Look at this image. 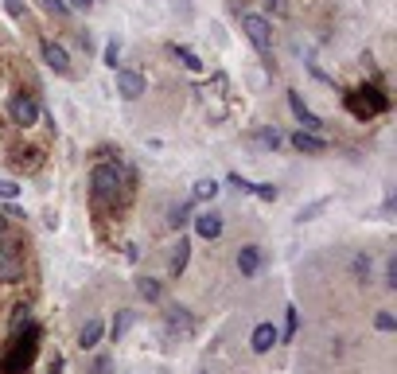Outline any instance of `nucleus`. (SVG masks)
<instances>
[{"mask_svg": "<svg viewBox=\"0 0 397 374\" xmlns=\"http://www.w3.org/2000/svg\"><path fill=\"white\" fill-rule=\"evenodd\" d=\"M90 191H94L97 203L117 199V191H121V168H113V164H97V168L90 172Z\"/></svg>", "mask_w": 397, "mask_h": 374, "instance_id": "nucleus-1", "label": "nucleus"}, {"mask_svg": "<svg viewBox=\"0 0 397 374\" xmlns=\"http://www.w3.org/2000/svg\"><path fill=\"white\" fill-rule=\"evenodd\" d=\"M31 359H36V328H28V336L12 343V351L4 359V374H23L31 367Z\"/></svg>", "mask_w": 397, "mask_h": 374, "instance_id": "nucleus-2", "label": "nucleus"}, {"mask_svg": "<svg viewBox=\"0 0 397 374\" xmlns=\"http://www.w3.org/2000/svg\"><path fill=\"white\" fill-rule=\"evenodd\" d=\"M242 28H245V36H250V43L258 47L261 55H269L272 51V28H269V20L258 12H245L242 16Z\"/></svg>", "mask_w": 397, "mask_h": 374, "instance_id": "nucleus-3", "label": "nucleus"}, {"mask_svg": "<svg viewBox=\"0 0 397 374\" xmlns=\"http://www.w3.org/2000/svg\"><path fill=\"white\" fill-rule=\"evenodd\" d=\"M386 98H382V90H374V86H362V90H354L351 94V110L359 113V118H370V113H382L386 110Z\"/></svg>", "mask_w": 397, "mask_h": 374, "instance_id": "nucleus-4", "label": "nucleus"}, {"mask_svg": "<svg viewBox=\"0 0 397 374\" xmlns=\"http://www.w3.org/2000/svg\"><path fill=\"white\" fill-rule=\"evenodd\" d=\"M8 113H12L16 125H23V129H28V125L39 121V102H36L31 94H16L12 105H8Z\"/></svg>", "mask_w": 397, "mask_h": 374, "instance_id": "nucleus-5", "label": "nucleus"}, {"mask_svg": "<svg viewBox=\"0 0 397 374\" xmlns=\"http://www.w3.org/2000/svg\"><path fill=\"white\" fill-rule=\"evenodd\" d=\"M292 148H296V152H304V156H324L327 140L316 137V133H308V129H296L292 133Z\"/></svg>", "mask_w": 397, "mask_h": 374, "instance_id": "nucleus-6", "label": "nucleus"}, {"mask_svg": "<svg viewBox=\"0 0 397 374\" xmlns=\"http://www.w3.org/2000/svg\"><path fill=\"white\" fill-rule=\"evenodd\" d=\"M43 63L51 66L55 74H70V55H66V47L55 43V39H43Z\"/></svg>", "mask_w": 397, "mask_h": 374, "instance_id": "nucleus-7", "label": "nucleus"}, {"mask_svg": "<svg viewBox=\"0 0 397 374\" xmlns=\"http://www.w3.org/2000/svg\"><path fill=\"white\" fill-rule=\"evenodd\" d=\"M288 105H292L296 121H300V125H304V129H308V133H324V121H319L316 113H312L308 105H304V98L296 94V90H288Z\"/></svg>", "mask_w": 397, "mask_h": 374, "instance_id": "nucleus-8", "label": "nucleus"}, {"mask_svg": "<svg viewBox=\"0 0 397 374\" xmlns=\"http://www.w3.org/2000/svg\"><path fill=\"white\" fill-rule=\"evenodd\" d=\"M117 94L125 98V102H137V98L144 94V78H140L137 71H117Z\"/></svg>", "mask_w": 397, "mask_h": 374, "instance_id": "nucleus-9", "label": "nucleus"}, {"mask_svg": "<svg viewBox=\"0 0 397 374\" xmlns=\"http://www.w3.org/2000/svg\"><path fill=\"white\" fill-rule=\"evenodd\" d=\"M195 234H198V238H206V242H214V238L222 234V214H218V211H203V214H195Z\"/></svg>", "mask_w": 397, "mask_h": 374, "instance_id": "nucleus-10", "label": "nucleus"}, {"mask_svg": "<svg viewBox=\"0 0 397 374\" xmlns=\"http://www.w3.org/2000/svg\"><path fill=\"white\" fill-rule=\"evenodd\" d=\"M261 269V246H242L238 249V273L242 277H258Z\"/></svg>", "mask_w": 397, "mask_h": 374, "instance_id": "nucleus-11", "label": "nucleus"}, {"mask_svg": "<svg viewBox=\"0 0 397 374\" xmlns=\"http://www.w3.org/2000/svg\"><path fill=\"white\" fill-rule=\"evenodd\" d=\"M277 328H272V323H258V328H253V336H250V347L258 355H265V351H272V343H277Z\"/></svg>", "mask_w": 397, "mask_h": 374, "instance_id": "nucleus-12", "label": "nucleus"}, {"mask_svg": "<svg viewBox=\"0 0 397 374\" xmlns=\"http://www.w3.org/2000/svg\"><path fill=\"white\" fill-rule=\"evenodd\" d=\"M0 281H4V285H16V281H23V261H20V257L0 254Z\"/></svg>", "mask_w": 397, "mask_h": 374, "instance_id": "nucleus-13", "label": "nucleus"}, {"mask_svg": "<svg viewBox=\"0 0 397 374\" xmlns=\"http://www.w3.org/2000/svg\"><path fill=\"white\" fill-rule=\"evenodd\" d=\"M102 320H86V328L78 331V347L82 351H90V347H97V339H102Z\"/></svg>", "mask_w": 397, "mask_h": 374, "instance_id": "nucleus-14", "label": "nucleus"}, {"mask_svg": "<svg viewBox=\"0 0 397 374\" xmlns=\"http://www.w3.org/2000/svg\"><path fill=\"white\" fill-rule=\"evenodd\" d=\"M187 257H191V242H187V238H179L176 254H171V273H176V277L187 269Z\"/></svg>", "mask_w": 397, "mask_h": 374, "instance_id": "nucleus-15", "label": "nucleus"}, {"mask_svg": "<svg viewBox=\"0 0 397 374\" xmlns=\"http://www.w3.org/2000/svg\"><path fill=\"white\" fill-rule=\"evenodd\" d=\"M171 55H176V59L187 66V71H203V59H198L191 47H179V43H176V47H171Z\"/></svg>", "mask_w": 397, "mask_h": 374, "instance_id": "nucleus-16", "label": "nucleus"}, {"mask_svg": "<svg viewBox=\"0 0 397 374\" xmlns=\"http://www.w3.org/2000/svg\"><path fill=\"white\" fill-rule=\"evenodd\" d=\"M168 328L171 331H191V316H187V308H171L168 312Z\"/></svg>", "mask_w": 397, "mask_h": 374, "instance_id": "nucleus-17", "label": "nucleus"}, {"mask_svg": "<svg viewBox=\"0 0 397 374\" xmlns=\"http://www.w3.org/2000/svg\"><path fill=\"white\" fill-rule=\"evenodd\" d=\"M137 293L144 296V301H160V281H152V277L137 281Z\"/></svg>", "mask_w": 397, "mask_h": 374, "instance_id": "nucleus-18", "label": "nucleus"}, {"mask_svg": "<svg viewBox=\"0 0 397 374\" xmlns=\"http://www.w3.org/2000/svg\"><path fill=\"white\" fill-rule=\"evenodd\" d=\"M184 222H191V203L176 207V211H171V219H168V227H171V230H179Z\"/></svg>", "mask_w": 397, "mask_h": 374, "instance_id": "nucleus-19", "label": "nucleus"}, {"mask_svg": "<svg viewBox=\"0 0 397 374\" xmlns=\"http://www.w3.org/2000/svg\"><path fill=\"white\" fill-rule=\"evenodd\" d=\"M39 4H43V12H51V16H70V4H66V0H39Z\"/></svg>", "mask_w": 397, "mask_h": 374, "instance_id": "nucleus-20", "label": "nucleus"}, {"mask_svg": "<svg viewBox=\"0 0 397 374\" xmlns=\"http://www.w3.org/2000/svg\"><path fill=\"white\" fill-rule=\"evenodd\" d=\"M218 195V184H214V180H198L195 184V199H214Z\"/></svg>", "mask_w": 397, "mask_h": 374, "instance_id": "nucleus-21", "label": "nucleus"}, {"mask_svg": "<svg viewBox=\"0 0 397 374\" xmlns=\"http://www.w3.org/2000/svg\"><path fill=\"white\" fill-rule=\"evenodd\" d=\"M374 328L378 331H397V316L393 312H378L374 316Z\"/></svg>", "mask_w": 397, "mask_h": 374, "instance_id": "nucleus-22", "label": "nucleus"}, {"mask_svg": "<svg viewBox=\"0 0 397 374\" xmlns=\"http://www.w3.org/2000/svg\"><path fill=\"white\" fill-rule=\"evenodd\" d=\"M129 323H132V312H121L117 320H113V339H121L129 331Z\"/></svg>", "mask_w": 397, "mask_h": 374, "instance_id": "nucleus-23", "label": "nucleus"}, {"mask_svg": "<svg viewBox=\"0 0 397 374\" xmlns=\"http://www.w3.org/2000/svg\"><path fill=\"white\" fill-rule=\"evenodd\" d=\"M117 55H121L117 39H110V43H105V66H113V71H117Z\"/></svg>", "mask_w": 397, "mask_h": 374, "instance_id": "nucleus-24", "label": "nucleus"}, {"mask_svg": "<svg viewBox=\"0 0 397 374\" xmlns=\"http://www.w3.org/2000/svg\"><path fill=\"white\" fill-rule=\"evenodd\" d=\"M253 195L265 199V203H272V199H277V187L272 184H253Z\"/></svg>", "mask_w": 397, "mask_h": 374, "instance_id": "nucleus-25", "label": "nucleus"}, {"mask_svg": "<svg viewBox=\"0 0 397 374\" xmlns=\"http://www.w3.org/2000/svg\"><path fill=\"white\" fill-rule=\"evenodd\" d=\"M230 187H238L242 195H253V184H250V180H242L238 172H230Z\"/></svg>", "mask_w": 397, "mask_h": 374, "instance_id": "nucleus-26", "label": "nucleus"}, {"mask_svg": "<svg viewBox=\"0 0 397 374\" xmlns=\"http://www.w3.org/2000/svg\"><path fill=\"white\" fill-rule=\"evenodd\" d=\"M354 277H370V257H354Z\"/></svg>", "mask_w": 397, "mask_h": 374, "instance_id": "nucleus-27", "label": "nucleus"}, {"mask_svg": "<svg viewBox=\"0 0 397 374\" xmlns=\"http://www.w3.org/2000/svg\"><path fill=\"white\" fill-rule=\"evenodd\" d=\"M386 289H397V261H386Z\"/></svg>", "mask_w": 397, "mask_h": 374, "instance_id": "nucleus-28", "label": "nucleus"}, {"mask_svg": "<svg viewBox=\"0 0 397 374\" xmlns=\"http://www.w3.org/2000/svg\"><path fill=\"white\" fill-rule=\"evenodd\" d=\"M16 195H20V187L12 180H0V199H16Z\"/></svg>", "mask_w": 397, "mask_h": 374, "instance_id": "nucleus-29", "label": "nucleus"}, {"mask_svg": "<svg viewBox=\"0 0 397 374\" xmlns=\"http://www.w3.org/2000/svg\"><path fill=\"white\" fill-rule=\"evenodd\" d=\"M324 207H327V199H319V203H312L308 211H300V222H304V219H312V214H319V211H324Z\"/></svg>", "mask_w": 397, "mask_h": 374, "instance_id": "nucleus-30", "label": "nucleus"}, {"mask_svg": "<svg viewBox=\"0 0 397 374\" xmlns=\"http://www.w3.org/2000/svg\"><path fill=\"white\" fill-rule=\"evenodd\" d=\"M261 140H265V145H272V148H277V145H280V133H277V129H265V133H261Z\"/></svg>", "mask_w": 397, "mask_h": 374, "instance_id": "nucleus-31", "label": "nucleus"}, {"mask_svg": "<svg viewBox=\"0 0 397 374\" xmlns=\"http://www.w3.org/2000/svg\"><path fill=\"white\" fill-rule=\"evenodd\" d=\"M296 323H300V320H296V308H288V328H285V336H288V339L296 336Z\"/></svg>", "mask_w": 397, "mask_h": 374, "instance_id": "nucleus-32", "label": "nucleus"}, {"mask_svg": "<svg viewBox=\"0 0 397 374\" xmlns=\"http://www.w3.org/2000/svg\"><path fill=\"white\" fill-rule=\"evenodd\" d=\"M4 4H8V12H12L16 20H20V16H23V0H4Z\"/></svg>", "mask_w": 397, "mask_h": 374, "instance_id": "nucleus-33", "label": "nucleus"}, {"mask_svg": "<svg viewBox=\"0 0 397 374\" xmlns=\"http://www.w3.org/2000/svg\"><path fill=\"white\" fill-rule=\"evenodd\" d=\"M265 4H269V8H272V12H277V16H285V8H288V0H265Z\"/></svg>", "mask_w": 397, "mask_h": 374, "instance_id": "nucleus-34", "label": "nucleus"}, {"mask_svg": "<svg viewBox=\"0 0 397 374\" xmlns=\"http://www.w3.org/2000/svg\"><path fill=\"white\" fill-rule=\"evenodd\" d=\"M66 4L78 8V12H90V4H94V0H66Z\"/></svg>", "mask_w": 397, "mask_h": 374, "instance_id": "nucleus-35", "label": "nucleus"}, {"mask_svg": "<svg viewBox=\"0 0 397 374\" xmlns=\"http://www.w3.org/2000/svg\"><path fill=\"white\" fill-rule=\"evenodd\" d=\"M0 234H4V222H0Z\"/></svg>", "mask_w": 397, "mask_h": 374, "instance_id": "nucleus-36", "label": "nucleus"}]
</instances>
